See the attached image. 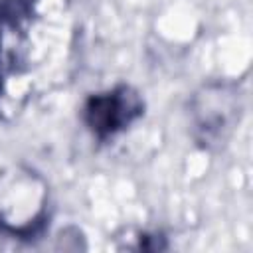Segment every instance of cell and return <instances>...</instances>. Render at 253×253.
<instances>
[{
    "mask_svg": "<svg viewBox=\"0 0 253 253\" xmlns=\"http://www.w3.org/2000/svg\"><path fill=\"white\" fill-rule=\"evenodd\" d=\"M130 105H136V101H134L132 95H128L126 89H123L121 93H111L107 97L95 99L93 101V111H91L95 115V121H93L95 128L105 126V128H111L113 130V128L121 126L125 121L130 119L132 113H123L119 109L130 107Z\"/></svg>",
    "mask_w": 253,
    "mask_h": 253,
    "instance_id": "6da1fadb",
    "label": "cell"
}]
</instances>
